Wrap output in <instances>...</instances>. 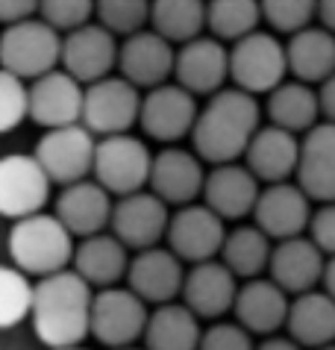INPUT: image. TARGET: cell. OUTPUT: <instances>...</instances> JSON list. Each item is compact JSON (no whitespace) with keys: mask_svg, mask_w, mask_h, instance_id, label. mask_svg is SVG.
<instances>
[{"mask_svg":"<svg viewBox=\"0 0 335 350\" xmlns=\"http://www.w3.org/2000/svg\"><path fill=\"white\" fill-rule=\"evenodd\" d=\"M92 309L94 288L74 268H65L36 283L29 321H33V329L42 345L51 350L71 347L83 345L85 336H92Z\"/></svg>","mask_w":335,"mask_h":350,"instance_id":"cell-2","label":"cell"},{"mask_svg":"<svg viewBox=\"0 0 335 350\" xmlns=\"http://www.w3.org/2000/svg\"><path fill=\"white\" fill-rule=\"evenodd\" d=\"M53 186L36 153H9L0 162V212L9 221L44 212Z\"/></svg>","mask_w":335,"mask_h":350,"instance_id":"cell-10","label":"cell"},{"mask_svg":"<svg viewBox=\"0 0 335 350\" xmlns=\"http://www.w3.org/2000/svg\"><path fill=\"white\" fill-rule=\"evenodd\" d=\"M289 291L282 286H277L271 277H253L244 280V286L239 288V297H235V321L250 329L253 336H273L277 329L285 327L289 321Z\"/></svg>","mask_w":335,"mask_h":350,"instance_id":"cell-26","label":"cell"},{"mask_svg":"<svg viewBox=\"0 0 335 350\" xmlns=\"http://www.w3.org/2000/svg\"><path fill=\"white\" fill-rule=\"evenodd\" d=\"M147 321V300H142L126 286H109L94 291V309H92V336L109 350L130 347L139 338H144Z\"/></svg>","mask_w":335,"mask_h":350,"instance_id":"cell-9","label":"cell"},{"mask_svg":"<svg viewBox=\"0 0 335 350\" xmlns=\"http://www.w3.org/2000/svg\"><path fill=\"white\" fill-rule=\"evenodd\" d=\"M289 51L277 33L256 30L232 42L230 47V80L250 94H271L289 77Z\"/></svg>","mask_w":335,"mask_h":350,"instance_id":"cell-5","label":"cell"},{"mask_svg":"<svg viewBox=\"0 0 335 350\" xmlns=\"http://www.w3.org/2000/svg\"><path fill=\"white\" fill-rule=\"evenodd\" d=\"M62 44L65 33H59L53 24H47L44 18H27V21L6 24L0 42V62L3 71L36 80L62 65Z\"/></svg>","mask_w":335,"mask_h":350,"instance_id":"cell-4","label":"cell"},{"mask_svg":"<svg viewBox=\"0 0 335 350\" xmlns=\"http://www.w3.org/2000/svg\"><path fill=\"white\" fill-rule=\"evenodd\" d=\"M74 232L65 227L59 215L36 212V215L12 221L9 230V259L29 277H51L74 265Z\"/></svg>","mask_w":335,"mask_h":350,"instance_id":"cell-3","label":"cell"},{"mask_svg":"<svg viewBox=\"0 0 335 350\" xmlns=\"http://www.w3.org/2000/svg\"><path fill=\"white\" fill-rule=\"evenodd\" d=\"M83 106L85 85L65 68L29 80V121H36L38 127L53 130L68 127V124H83Z\"/></svg>","mask_w":335,"mask_h":350,"instance_id":"cell-14","label":"cell"},{"mask_svg":"<svg viewBox=\"0 0 335 350\" xmlns=\"http://www.w3.org/2000/svg\"><path fill=\"white\" fill-rule=\"evenodd\" d=\"M318 21L335 33V0H318Z\"/></svg>","mask_w":335,"mask_h":350,"instance_id":"cell-46","label":"cell"},{"mask_svg":"<svg viewBox=\"0 0 335 350\" xmlns=\"http://www.w3.org/2000/svg\"><path fill=\"white\" fill-rule=\"evenodd\" d=\"M29 118V80L3 71L0 77V130L12 133Z\"/></svg>","mask_w":335,"mask_h":350,"instance_id":"cell-39","label":"cell"},{"mask_svg":"<svg viewBox=\"0 0 335 350\" xmlns=\"http://www.w3.org/2000/svg\"><path fill=\"white\" fill-rule=\"evenodd\" d=\"M183 265L185 262L171 247L156 245L139 250L130 262V271H126V286L153 306L174 304V297L183 295L185 274H189Z\"/></svg>","mask_w":335,"mask_h":350,"instance_id":"cell-19","label":"cell"},{"mask_svg":"<svg viewBox=\"0 0 335 350\" xmlns=\"http://www.w3.org/2000/svg\"><path fill=\"white\" fill-rule=\"evenodd\" d=\"M289 51V71L294 80L321 85L335 74V33L327 27H303L285 42Z\"/></svg>","mask_w":335,"mask_h":350,"instance_id":"cell-30","label":"cell"},{"mask_svg":"<svg viewBox=\"0 0 335 350\" xmlns=\"http://www.w3.org/2000/svg\"><path fill=\"white\" fill-rule=\"evenodd\" d=\"M265 115L271 124L285 127L291 133H309L312 127H318V118H323L321 112V94L303 80H285L277 85L271 94H265Z\"/></svg>","mask_w":335,"mask_h":350,"instance_id":"cell-31","label":"cell"},{"mask_svg":"<svg viewBox=\"0 0 335 350\" xmlns=\"http://www.w3.org/2000/svg\"><path fill=\"white\" fill-rule=\"evenodd\" d=\"M150 27L174 44L191 42L209 30V0H153Z\"/></svg>","mask_w":335,"mask_h":350,"instance_id":"cell-34","label":"cell"},{"mask_svg":"<svg viewBox=\"0 0 335 350\" xmlns=\"http://www.w3.org/2000/svg\"><path fill=\"white\" fill-rule=\"evenodd\" d=\"M115 232H97V236H85L77 245L74 254V271L92 288H109L118 286L130 271V254Z\"/></svg>","mask_w":335,"mask_h":350,"instance_id":"cell-28","label":"cell"},{"mask_svg":"<svg viewBox=\"0 0 335 350\" xmlns=\"http://www.w3.org/2000/svg\"><path fill=\"white\" fill-rule=\"evenodd\" d=\"M115 194L103 189L94 177L62 186L56 198V215L74 232L77 239L97 236L106 227H112V212H115Z\"/></svg>","mask_w":335,"mask_h":350,"instance_id":"cell-22","label":"cell"},{"mask_svg":"<svg viewBox=\"0 0 335 350\" xmlns=\"http://www.w3.org/2000/svg\"><path fill=\"white\" fill-rule=\"evenodd\" d=\"M318 350H335V345H327V347H318Z\"/></svg>","mask_w":335,"mask_h":350,"instance_id":"cell-50","label":"cell"},{"mask_svg":"<svg viewBox=\"0 0 335 350\" xmlns=\"http://www.w3.org/2000/svg\"><path fill=\"white\" fill-rule=\"evenodd\" d=\"M38 9H42V0H0V21H27V18H36Z\"/></svg>","mask_w":335,"mask_h":350,"instance_id":"cell-43","label":"cell"},{"mask_svg":"<svg viewBox=\"0 0 335 350\" xmlns=\"http://www.w3.org/2000/svg\"><path fill=\"white\" fill-rule=\"evenodd\" d=\"M197 115H200L197 94L183 89L180 83H162L144 94L139 124L147 139L162 142V144H176L185 135L191 139Z\"/></svg>","mask_w":335,"mask_h":350,"instance_id":"cell-11","label":"cell"},{"mask_svg":"<svg viewBox=\"0 0 335 350\" xmlns=\"http://www.w3.org/2000/svg\"><path fill=\"white\" fill-rule=\"evenodd\" d=\"M33 153L44 165V171L51 174L56 186H71V183L88 180L94 174L97 135L85 124L53 127V130H44Z\"/></svg>","mask_w":335,"mask_h":350,"instance_id":"cell-8","label":"cell"},{"mask_svg":"<svg viewBox=\"0 0 335 350\" xmlns=\"http://www.w3.org/2000/svg\"><path fill=\"white\" fill-rule=\"evenodd\" d=\"M153 157L156 153H150V148L133 133L103 135V139H97L92 177L103 189H109L115 198H124V194H133L150 186Z\"/></svg>","mask_w":335,"mask_h":350,"instance_id":"cell-6","label":"cell"},{"mask_svg":"<svg viewBox=\"0 0 335 350\" xmlns=\"http://www.w3.org/2000/svg\"><path fill=\"white\" fill-rule=\"evenodd\" d=\"M239 277L224 265L221 259L197 262L185 274L183 304L191 309L197 318L218 321L226 312H232L235 297H239Z\"/></svg>","mask_w":335,"mask_h":350,"instance_id":"cell-23","label":"cell"},{"mask_svg":"<svg viewBox=\"0 0 335 350\" xmlns=\"http://www.w3.org/2000/svg\"><path fill=\"white\" fill-rule=\"evenodd\" d=\"M300 142L303 139H297V133L268 121L253 135L250 148L244 153V165L265 186H271V183H289L291 177H297Z\"/></svg>","mask_w":335,"mask_h":350,"instance_id":"cell-25","label":"cell"},{"mask_svg":"<svg viewBox=\"0 0 335 350\" xmlns=\"http://www.w3.org/2000/svg\"><path fill=\"white\" fill-rule=\"evenodd\" d=\"M271 236L256 224H244L226 232V241L221 247V262L232 271L239 280H253L271 265Z\"/></svg>","mask_w":335,"mask_h":350,"instance_id":"cell-33","label":"cell"},{"mask_svg":"<svg viewBox=\"0 0 335 350\" xmlns=\"http://www.w3.org/2000/svg\"><path fill=\"white\" fill-rule=\"evenodd\" d=\"M171 215L168 203L150 189L124 194L115 200L112 212V232L133 250H147L156 247L168 236L171 227Z\"/></svg>","mask_w":335,"mask_h":350,"instance_id":"cell-13","label":"cell"},{"mask_svg":"<svg viewBox=\"0 0 335 350\" xmlns=\"http://www.w3.org/2000/svg\"><path fill=\"white\" fill-rule=\"evenodd\" d=\"M150 6L153 0H97L94 18L106 30L126 38L144 30V24H150Z\"/></svg>","mask_w":335,"mask_h":350,"instance_id":"cell-37","label":"cell"},{"mask_svg":"<svg viewBox=\"0 0 335 350\" xmlns=\"http://www.w3.org/2000/svg\"><path fill=\"white\" fill-rule=\"evenodd\" d=\"M262 18L271 33L294 36L318 18V0H262Z\"/></svg>","mask_w":335,"mask_h":350,"instance_id":"cell-38","label":"cell"},{"mask_svg":"<svg viewBox=\"0 0 335 350\" xmlns=\"http://www.w3.org/2000/svg\"><path fill=\"white\" fill-rule=\"evenodd\" d=\"M203 159L194 150H185L180 144H165L153 157L150 171V191H156L168 206H185L203 198L206 186V168Z\"/></svg>","mask_w":335,"mask_h":350,"instance_id":"cell-20","label":"cell"},{"mask_svg":"<svg viewBox=\"0 0 335 350\" xmlns=\"http://www.w3.org/2000/svg\"><path fill=\"white\" fill-rule=\"evenodd\" d=\"M115 350H147V347H135V345H130V347H115Z\"/></svg>","mask_w":335,"mask_h":350,"instance_id":"cell-49","label":"cell"},{"mask_svg":"<svg viewBox=\"0 0 335 350\" xmlns=\"http://www.w3.org/2000/svg\"><path fill=\"white\" fill-rule=\"evenodd\" d=\"M97 12V0H42L38 18L53 24L59 33H71L88 24Z\"/></svg>","mask_w":335,"mask_h":350,"instance_id":"cell-40","label":"cell"},{"mask_svg":"<svg viewBox=\"0 0 335 350\" xmlns=\"http://www.w3.org/2000/svg\"><path fill=\"white\" fill-rule=\"evenodd\" d=\"M259 194H262V180L244 162L212 165V171L206 174L203 203L212 206L224 221H239L253 215Z\"/></svg>","mask_w":335,"mask_h":350,"instance_id":"cell-21","label":"cell"},{"mask_svg":"<svg viewBox=\"0 0 335 350\" xmlns=\"http://www.w3.org/2000/svg\"><path fill=\"white\" fill-rule=\"evenodd\" d=\"M53 350H88V347H83V345H71V347H53Z\"/></svg>","mask_w":335,"mask_h":350,"instance_id":"cell-48","label":"cell"},{"mask_svg":"<svg viewBox=\"0 0 335 350\" xmlns=\"http://www.w3.org/2000/svg\"><path fill=\"white\" fill-rule=\"evenodd\" d=\"M200 318L185 304H162L150 312L144 329L147 350H200Z\"/></svg>","mask_w":335,"mask_h":350,"instance_id":"cell-32","label":"cell"},{"mask_svg":"<svg viewBox=\"0 0 335 350\" xmlns=\"http://www.w3.org/2000/svg\"><path fill=\"white\" fill-rule=\"evenodd\" d=\"M323 291H327V295H332L335 297V256H330L327 259V271H323Z\"/></svg>","mask_w":335,"mask_h":350,"instance_id":"cell-47","label":"cell"},{"mask_svg":"<svg viewBox=\"0 0 335 350\" xmlns=\"http://www.w3.org/2000/svg\"><path fill=\"white\" fill-rule=\"evenodd\" d=\"M174 80L191 94H215L230 80V47L215 36H197L176 47Z\"/></svg>","mask_w":335,"mask_h":350,"instance_id":"cell-18","label":"cell"},{"mask_svg":"<svg viewBox=\"0 0 335 350\" xmlns=\"http://www.w3.org/2000/svg\"><path fill=\"white\" fill-rule=\"evenodd\" d=\"M142 100H144L142 89L133 85L126 77L121 74L103 77V80L85 85L83 124L97 139L130 133L142 118Z\"/></svg>","mask_w":335,"mask_h":350,"instance_id":"cell-7","label":"cell"},{"mask_svg":"<svg viewBox=\"0 0 335 350\" xmlns=\"http://www.w3.org/2000/svg\"><path fill=\"white\" fill-rule=\"evenodd\" d=\"M262 0H209V33L221 42L239 38L259 30Z\"/></svg>","mask_w":335,"mask_h":350,"instance_id":"cell-35","label":"cell"},{"mask_svg":"<svg viewBox=\"0 0 335 350\" xmlns=\"http://www.w3.org/2000/svg\"><path fill=\"white\" fill-rule=\"evenodd\" d=\"M285 329H289L294 342L309 350L335 345V297L327 295L323 288L294 295Z\"/></svg>","mask_w":335,"mask_h":350,"instance_id":"cell-29","label":"cell"},{"mask_svg":"<svg viewBox=\"0 0 335 350\" xmlns=\"http://www.w3.org/2000/svg\"><path fill=\"white\" fill-rule=\"evenodd\" d=\"M312 198L297 183H271L259 194L253 209L256 227H262L273 241H285L294 236H306L312 224Z\"/></svg>","mask_w":335,"mask_h":350,"instance_id":"cell-16","label":"cell"},{"mask_svg":"<svg viewBox=\"0 0 335 350\" xmlns=\"http://www.w3.org/2000/svg\"><path fill=\"white\" fill-rule=\"evenodd\" d=\"M327 259L330 256L309 236H294L273 245L268 277L289 295H303V291H312L318 283H323Z\"/></svg>","mask_w":335,"mask_h":350,"instance_id":"cell-24","label":"cell"},{"mask_svg":"<svg viewBox=\"0 0 335 350\" xmlns=\"http://www.w3.org/2000/svg\"><path fill=\"white\" fill-rule=\"evenodd\" d=\"M297 186L318 203L335 200V124L321 121L300 142Z\"/></svg>","mask_w":335,"mask_h":350,"instance_id":"cell-27","label":"cell"},{"mask_svg":"<svg viewBox=\"0 0 335 350\" xmlns=\"http://www.w3.org/2000/svg\"><path fill=\"white\" fill-rule=\"evenodd\" d=\"M262 106L256 94L239 89H221L209 94V100L197 115L191 144L194 153L206 165L239 162L247 153L253 135L262 127Z\"/></svg>","mask_w":335,"mask_h":350,"instance_id":"cell-1","label":"cell"},{"mask_svg":"<svg viewBox=\"0 0 335 350\" xmlns=\"http://www.w3.org/2000/svg\"><path fill=\"white\" fill-rule=\"evenodd\" d=\"M176 65V47L168 42L162 33L139 30L126 36L121 42V53H118V74L126 77L139 89H156V85L168 83V77H174Z\"/></svg>","mask_w":335,"mask_h":350,"instance_id":"cell-17","label":"cell"},{"mask_svg":"<svg viewBox=\"0 0 335 350\" xmlns=\"http://www.w3.org/2000/svg\"><path fill=\"white\" fill-rule=\"evenodd\" d=\"M165 241H168V247L183 262H189V265L218 259L224 241H226L224 218L212 206H206V203L176 206Z\"/></svg>","mask_w":335,"mask_h":350,"instance_id":"cell-12","label":"cell"},{"mask_svg":"<svg viewBox=\"0 0 335 350\" xmlns=\"http://www.w3.org/2000/svg\"><path fill=\"white\" fill-rule=\"evenodd\" d=\"M200 350H256V345L253 333L239 321H215L209 329H203Z\"/></svg>","mask_w":335,"mask_h":350,"instance_id":"cell-41","label":"cell"},{"mask_svg":"<svg viewBox=\"0 0 335 350\" xmlns=\"http://www.w3.org/2000/svg\"><path fill=\"white\" fill-rule=\"evenodd\" d=\"M306 236H309L327 256H335V200H332V203H321V206L314 209Z\"/></svg>","mask_w":335,"mask_h":350,"instance_id":"cell-42","label":"cell"},{"mask_svg":"<svg viewBox=\"0 0 335 350\" xmlns=\"http://www.w3.org/2000/svg\"><path fill=\"white\" fill-rule=\"evenodd\" d=\"M256 350H306L303 345H297L294 338H282V336H268L262 345H256Z\"/></svg>","mask_w":335,"mask_h":350,"instance_id":"cell-45","label":"cell"},{"mask_svg":"<svg viewBox=\"0 0 335 350\" xmlns=\"http://www.w3.org/2000/svg\"><path fill=\"white\" fill-rule=\"evenodd\" d=\"M318 94H321V112H323V121H332L335 124V74L330 80H323L318 85Z\"/></svg>","mask_w":335,"mask_h":350,"instance_id":"cell-44","label":"cell"},{"mask_svg":"<svg viewBox=\"0 0 335 350\" xmlns=\"http://www.w3.org/2000/svg\"><path fill=\"white\" fill-rule=\"evenodd\" d=\"M118 36L106 30L100 21H88L77 30L65 33L62 44V68L74 74L83 85H92L103 77H112L118 68Z\"/></svg>","mask_w":335,"mask_h":350,"instance_id":"cell-15","label":"cell"},{"mask_svg":"<svg viewBox=\"0 0 335 350\" xmlns=\"http://www.w3.org/2000/svg\"><path fill=\"white\" fill-rule=\"evenodd\" d=\"M36 283H29V274L21 268L6 265L0 271V324L15 327L33 312Z\"/></svg>","mask_w":335,"mask_h":350,"instance_id":"cell-36","label":"cell"}]
</instances>
